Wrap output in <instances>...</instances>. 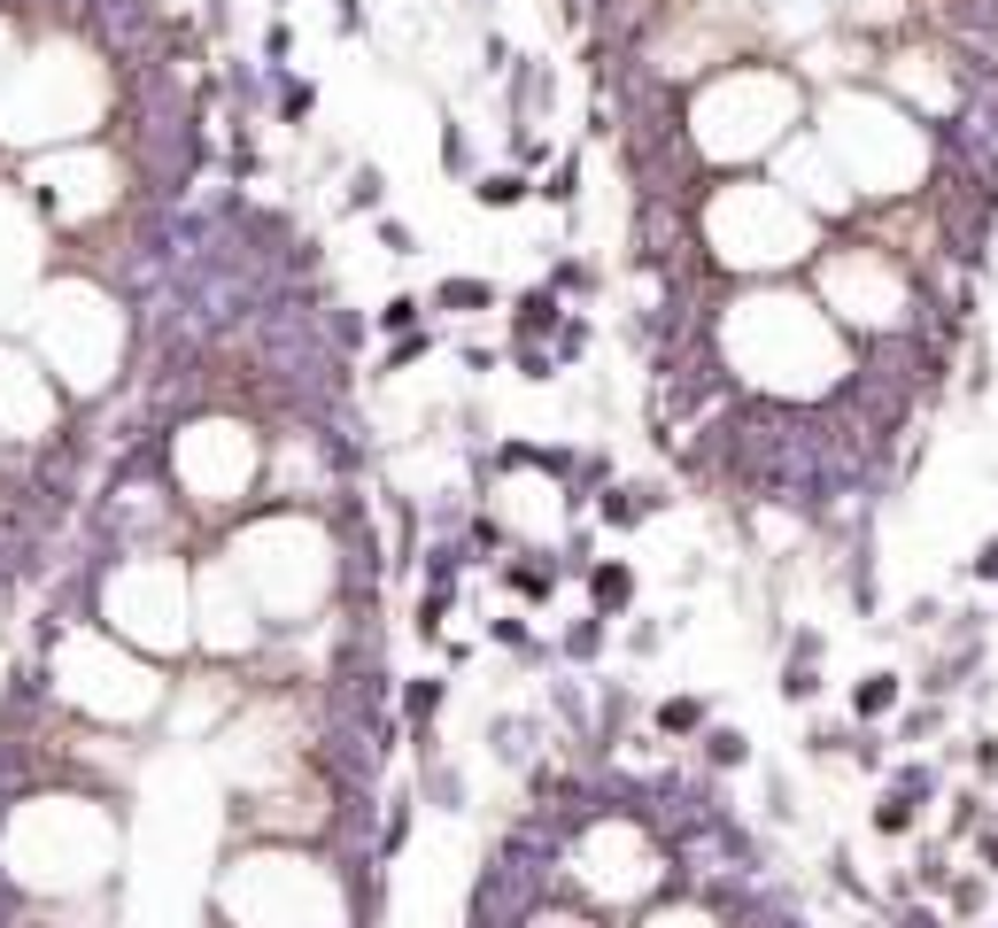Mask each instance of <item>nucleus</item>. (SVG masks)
<instances>
[{"label": "nucleus", "mask_w": 998, "mask_h": 928, "mask_svg": "<svg viewBox=\"0 0 998 928\" xmlns=\"http://www.w3.org/2000/svg\"><path fill=\"white\" fill-rule=\"evenodd\" d=\"M968 759H976V773H984V781H998V736H984V743H968Z\"/></svg>", "instance_id": "a878e982"}, {"label": "nucleus", "mask_w": 998, "mask_h": 928, "mask_svg": "<svg viewBox=\"0 0 998 928\" xmlns=\"http://www.w3.org/2000/svg\"><path fill=\"white\" fill-rule=\"evenodd\" d=\"M604 634H612V619H581V626H565V642H557V650H565V658H581V665H589V658H596V650H604Z\"/></svg>", "instance_id": "2eb2a0df"}, {"label": "nucleus", "mask_w": 998, "mask_h": 928, "mask_svg": "<svg viewBox=\"0 0 998 928\" xmlns=\"http://www.w3.org/2000/svg\"><path fill=\"white\" fill-rule=\"evenodd\" d=\"M449 704V673H418V681H403V720H411V736H434V712Z\"/></svg>", "instance_id": "423d86ee"}, {"label": "nucleus", "mask_w": 998, "mask_h": 928, "mask_svg": "<svg viewBox=\"0 0 998 928\" xmlns=\"http://www.w3.org/2000/svg\"><path fill=\"white\" fill-rule=\"evenodd\" d=\"M906 619H913V626H937V619H945V604H937V596H913V604H906Z\"/></svg>", "instance_id": "bb28decb"}, {"label": "nucleus", "mask_w": 998, "mask_h": 928, "mask_svg": "<svg viewBox=\"0 0 998 928\" xmlns=\"http://www.w3.org/2000/svg\"><path fill=\"white\" fill-rule=\"evenodd\" d=\"M704 233L743 272H782V264H806L821 248L813 209L798 194H782L774 178H720V194L704 201Z\"/></svg>", "instance_id": "f03ea898"}, {"label": "nucleus", "mask_w": 998, "mask_h": 928, "mask_svg": "<svg viewBox=\"0 0 998 928\" xmlns=\"http://www.w3.org/2000/svg\"><path fill=\"white\" fill-rule=\"evenodd\" d=\"M968 581L998 589V534H984V542H976V557H968Z\"/></svg>", "instance_id": "aec40b11"}, {"label": "nucleus", "mask_w": 998, "mask_h": 928, "mask_svg": "<svg viewBox=\"0 0 998 928\" xmlns=\"http://www.w3.org/2000/svg\"><path fill=\"white\" fill-rule=\"evenodd\" d=\"M473 148H465V125H442V170H465Z\"/></svg>", "instance_id": "4be33fe9"}, {"label": "nucleus", "mask_w": 998, "mask_h": 928, "mask_svg": "<svg viewBox=\"0 0 998 928\" xmlns=\"http://www.w3.org/2000/svg\"><path fill=\"white\" fill-rule=\"evenodd\" d=\"M704 728V697H665L659 704V736H696Z\"/></svg>", "instance_id": "4468645a"}, {"label": "nucleus", "mask_w": 998, "mask_h": 928, "mask_svg": "<svg viewBox=\"0 0 998 928\" xmlns=\"http://www.w3.org/2000/svg\"><path fill=\"white\" fill-rule=\"evenodd\" d=\"M890 789H898V797H913V804H929V797H937V773L921 767V759H906V767L890 773Z\"/></svg>", "instance_id": "dca6fc26"}, {"label": "nucleus", "mask_w": 998, "mask_h": 928, "mask_svg": "<svg viewBox=\"0 0 998 928\" xmlns=\"http://www.w3.org/2000/svg\"><path fill=\"white\" fill-rule=\"evenodd\" d=\"M287 55H295V23H287V16H271V31H264V62H271V70H287Z\"/></svg>", "instance_id": "6ab92c4d"}, {"label": "nucleus", "mask_w": 998, "mask_h": 928, "mask_svg": "<svg viewBox=\"0 0 998 928\" xmlns=\"http://www.w3.org/2000/svg\"><path fill=\"white\" fill-rule=\"evenodd\" d=\"M991 340H976V356H968V395H991Z\"/></svg>", "instance_id": "412c9836"}, {"label": "nucleus", "mask_w": 998, "mask_h": 928, "mask_svg": "<svg viewBox=\"0 0 998 928\" xmlns=\"http://www.w3.org/2000/svg\"><path fill=\"white\" fill-rule=\"evenodd\" d=\"M333 31L356 39V31H364V0H333Z\"/></svg>", "instance_id": "393cba45"}, {"label": "nucleus", "mask_w": 998, "mask_h": 928, "mask_svg": "<svg viewBox=\"0 0 998 928\" xmlns=\"http://www.w3.org/2000/svg\"><path fill=\"white\" fill-rule=\"evenodd\" d=\"M821 650H829V634H821V626H806V634L790 642L782 681H774V689H782V704H813V697H821Z\"/></svg>", "instance_id": "7ed1b4c3"}, {"label": "nucleus", "mask_w": 998, "mask_h": 928, "mask_svg": "<svg viewBox=\"0 0 998 928\" xmlns=\"http://www.w3.org/2000/svg\"><path fill=\"white\" fill-rule=\"evenodd\" d=\"M913 812H921V804H913V797H898V789H890V797H882V804H875V828H882V836H906V828H913Z\"/></svg>", "instance_id": "f3484780"}, {"label": "nucleus", "mask_w": 998, "mask_h": 928, "mask_svg": "<svg viewBox=\"0 0 998 928\" xmlns=\"http://www.w3.org/2000/svg\"><path fill=\"white\" fill-rule=\"evenodd\" d=\"M340 201H348V209H379V201H387V170H379V162H356Z\"/></svg>", "instance_id": "f8f14e48"}, {"label": "nucleus", "mask_w": 998, "mask_h": 928, "mask_svg": "<svg viewBox=\"0 0 998 928\" xmlns=\"http://www.w3.org/2000/svg\"><path fill=\"white\" fill-rule=\"evenodd\" d=\"M704 759L712 767H751V736L743 728H704Z\"/></svg>", "instance_id": "ddd939ff"}, {"label": "nucleus", "mask_w": 998, "mask_h": 928, "mask_svg": "<svg viewBox=\"0 0 998 928\" xmlns=\"http://www.w3.org/2000/svg\"><path fill=\"white\" fill-rule=\"evenodd\" d=\"M511 309H518V317H511V325H518V340H542V333H557V325H565V303H557V287H550V279H542V287H526Z\"/></svg>", "instance_id": "0eeeda50"}, {"label": "nucleus", "mask_w": 998, "mask_h": 928, "mask_svg": "<svg viewBox=\"0 0 998 928\" xmlns=\"http://www.w3.org/2000/svg\"><path fill=\"white\" fill-rule=\"evenodd\" d=\"M271 86H279V117L303 132V125H310V109H318V86H310V78H295V70H271Z\"/></svg>", "instance_id": "9d476101"}, {"label": "nucleus", "mask_w": 998, "mask_h": 928, "mask_svg": "<svg viewBox=\"0 0 998 928\" xmlns=\"http://www.w3.org/2000/svg\"><path fill=\"white\" fill-rule=\"evenodd\" d=\"M589 604H596V619H620L628 604H635V565H628V557L589 565Z\"/></svg>", "instance_id": "39448f33"}, {"label": "nucleus", "mask_w": 998, "mask_h": 928, "mask_svg": "<svg viewBox=\"0 0 998 928\" xmlns=\"http://www.w3.org/2000/svg\"><path fill=\"white\" fill-rule=\"evenodd\" d=\"M418 317H426L418 295H387V309H379V325H387V333H418Z\"/></svg>", "instance_id": "a211bd4d"}, {"label": "nucleus", "mask_w": 998, "mask_h": 928, "mask_svg": "<svg viewBox=\"0 0 998 928\" xmlns=\"http://www.w3.org/2000/svg\"><path fill=\"white\" fill-rule=\"evenodd\" d=\"M906 704V673H867V681H851V728H867V720H890Z\"/></svg>", "instance_id": "20e7f679"}, {"label": "nucleus", "mask_w": 998, "mask_h": 928, "mask_svg": "<svg viewBox=\"0 0 998 928\" xmlns=\"http://www.w3.org/2000/svg\"><path fill=\"white\" fill-rule=\"evenodd\" d=\"M473 201H481V209H518V201H534V178H526L518 162H511V170H481V178H473Z\"/></svg>", "instance_id": "6e6552de"}, {"label": "nucleus", "mask_w": 998, "mask_h": 928, "mask_svg": "<svg viewBox=\"0 0 998 928\" xmlns=\"http://www.w3.org/2000/svg\"><path fill=\"white\" fill-rule=\"evenodd\" d=\"M379 240H387V256H418V240H411L403 217H379Z\"/></svg>", "instance_id": "5701e85b"}, {"label": "nucleus", "mask_w": 998, "mask_h": 928, "mask_svg": "<svg viewBox=\"0 0 998 928\" xmlns=\"http://www.w3.org/2000/svg\"><path fill=\"white\" fill-rule=\"evenodd\" d=\"M434 309L481 317V309H496V287H488V279H442V287H434Z\"/></svg>", "instance_id": "1a4fd4ad"}, {"label": "nucleus", "mask_w": 998, "mask_h": 928, "mask_svg": "<svg viewBox=\"0 0 998 928\" xmlns=\"http://www.w3.org/2000/svg\"><path fill=\"white\" fill-rule=\"evenodd\" d=\"M534 194H542V201H557V209H573V201H581V155H557V170H550Z\"/></svg>", "instance_id": "9b49d317"}, {"label": "nucleus", "mask_w": 998, "mask_h": 928, "mask_svg": "<svg viewBox=\"0 0 998 928\" xmlns=\"http://www.w3.org/2000/svg\"><path fill=\"white\" fill-rule=\"evenodd\" d=\"M945 728V704H921V712H906V736L921 743V736H937Z\"/></svg>", "instance_id": "b1692460"}, {"label": "nucleus", "mask_w": 998, "mask_h": 928, "mask_svg": "<svg viewBox=\"0 0 998 928\" xmlns=\"http://www.w3.org/2000/svg\"><path fill=\"white\" fill-rule=\"evenodd\" d=\"M279 8H295V0H279Z\"/></svg>", "instance_id": "cd10ccee"}, {"label": "nucleus", "mask_w": 998, "mask_h": 928, "mask_svg": "<svg viewBox=\"0 0 998 928\" xmlns=\"http://www.w3.org/2000/svg\"><path fill=\"white\" fill-rule=\"evenodd\" d=\"M806 117V86L774 62H735L728 78H712L696 93V125L689 140L712 155V162H743V155H774L790 140V125Z\"/></svg>", "instance_id": "f257e3e1"}]
</instances>
